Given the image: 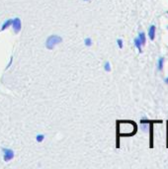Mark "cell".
<instances>
[{
	"mask_svg": "<svg viewBox=\"0 0 168 169\" xmlns=\"http://www.w3.org/2000/svg\"><path fill=\"white\" fill-rule=\"evenodd\" d=\"M12 24H13V27H14V32L15 33H19V31L21 29V21H20V19L16 18L15 20L12 22Z\"/></svg>",
	"mask_w": 168,
	"mask_h": 169,
	"instance_id": "2",
	"label": "cell"
},
{
	"mask_svg": "<svg viewBox=\"0 0 168 169\" xmlns=\"http://www.w3.org/2000/svg\"><path fill=\"white\" fill-rule=\"evenodd\" d=\"M61 42V38L59 36H51L47 41V48L48 49H53L54 45Z\"/></svg>",
	"mask_w": 168,
	"mask_h": 169,
	"instance_id": "1",
	"label": "cell"
},
{
	"mask_svg": "<svg viewBox=\"0 0 168 169\" xmlns=\"http://www.w3.org/2000/svg\"><path fill=\"white\" fill-rule=\"evenodd\" d=\"M140 42L142 44V45H144V44H145V34H140Z\"/></svg>",
	"mask_w": 168,
	"mask_h": 169,
	"instance_id": "5",
	"label": "cell"
},
{
	"mask_svg": "<svg viewBox=\"0 0 168 169\" xmlns=\"http://www.w3.org/2000/svg\"><path fill=\"white\" fill-rule=\"evenodd\" d=\"M154 33H155V27L152 26L149 30V38H150V40H154Z\"/></svg>",
	"mask_w": 168,
	"mask_h": 169,
	"instance_id": "4",
	"label": "cell"
},
{
	"mask_svg": "<svg viewBox=\"0 0 168 169\" xmlns=\"http://www.w3.org/2000/svg\"><path fill=\"white\" fill-rule=\"evenodd\" d=\"M3 151L5 152L4 153V159L7 161V160H10L12 157H13V151L10 149H3Z\"/></svg>",
	"mask_w": 168,
	"mask_h": 169,
	"instance_id": "3",
	"label": "cell"
},
{
	"mask_svg": "<svg viewBox=\"0 0 168 169\" xmlns=\"http://www.w3.org/2000/svg\"><path fill=\"white\" fill-rule=\"evenodd\" d=\"M166 82H167V83H168V78H167V79H166Z\"/></svg>",
	"mask_w": 168,
	"mask_h": 169,
	"instance_id": "7",
	"label": "cell"
},
{
	"mask_svg": "<svg viewBox=\"0 0 168 169\" xmlns=\"http://www.w3.org/2000/svg\"><path fill=\"white\" fill-rule=\"evenodd\" d=\"M11 24H12V21H11V20H8L7 22H6V23L3 25V28H2V30H5V29L7 28V27L9 26V25H11Z\"/></svg>",
	"mask_w": 168,
	"mask_h": 169,
	"instance_id": "6",
	"label": "cell"
}]
</instances>
